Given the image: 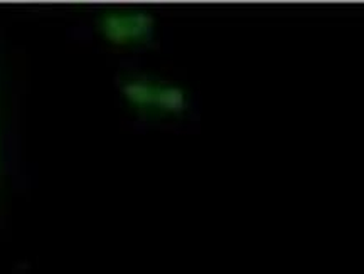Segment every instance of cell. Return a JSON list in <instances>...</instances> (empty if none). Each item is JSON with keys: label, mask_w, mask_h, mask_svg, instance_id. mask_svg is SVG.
<instances>
[{"label": "cell", "mask_w": 364, "mask_h": 274, "mask_svg": "<svg viewBox=\"0 0 364 274\" xmlns=\"http://www.w3.org/2000/svg\"><path fill=\"white\" fill-rule=\"evenodd\" d=\"M120 94L135 111L150 116H176L186 111L189 96L182 86L150 76L122 80Z\"/></svg>", "instance_id": "6da1fadb"}, {"label": "cell", "mask_w": 364, "mask_h": 274, "mask_svg": "<svg viewBox=\"0 0 364 274\" xmlns=\"http://www.w3.org/2000/svg\"><path fill=\"white\" fill-rule=\"evenodd\" d=\"M100 35L113 45H140L149 43L156 32V19L142 9H112L97 22Z\"/></svg>", "instance_id": "7a4b0ae2"}]
</instances>
